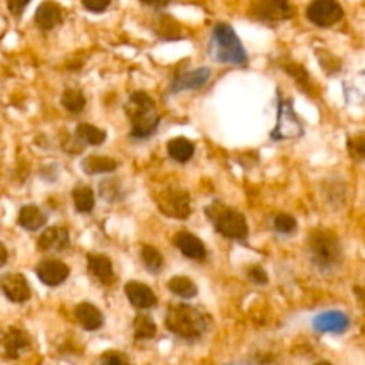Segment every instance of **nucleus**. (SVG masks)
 <instances>
[{"label":"nucleus","mask_w":365,"mask_h":365,"mask_svg":"<svg viewBox=\"0 0 365 365\" xmlns=\"http://www.w3.org/2000/svg\"><path fill=\"white\" fill-rule=\"evenodd\" d=\"M0 289L4 296L13 303H25L31 298V287L20 273H7L0 278Z\"/></svg>","instance_id":"9b49d317"},{"label":"nucleus","mask_w":365,"mask_h":365,"mask_svg":"<svg viewBox=\"0 0 365 365\" xmlns=\"http://www.w3.org/2000/svg\"><path fill=\"white\" fill-rule=\"evenodd\" d=\"M7 259H9V253H7V248L2 245V242H0V267L6 266Z\"/></svg>","instance_id":"58836bf2"},{"label":"nucleus","mask_w":365,"mask_h":365,"mask_svg":"<svg viewBox=\"0 0 365 365\" xmlns=\"http://www.w3.org/2000/svg\"><path fill=\"white\" fill-rule=\"evenodd\" d=\"M75 135H77L78 139H81L82 143H88V145H93V146H100L103 145V141L107 139V134L106 130H102V128L95 127V125H89V123H81L77 127V132H75Z\"/></svg>","instance_id":"a878e982"},{"label":"nucleus","mask_w":365,"mask_h":365,"mask_svg":"<svg viewBox=\"0 0 365 365\" xmlns=\"http://www.w3.org/2000/svg\"><path fill=\"white\" fill-rule=\"evenodd\" d=\"M36 274H38V278L45 285L56 287V285H61L63 282H66V278L70 277V267L64 262H61V260L48 259L38 264Z\"/></svg>","instance_id":"f8f14e48"},{"label":"nucleus","mask_w":365,"mask_h":365,"mask_svg":"<svg viewBox=\"0 0 365 365\" xmlns=\"http://www.w3.org/2000/svg\"><path fill=\"white\" fill-rule=\"evenodd\" d=\"M209 56L216 63L241 64L248 63V53L239 39L237 32L228 24H217L209 41Z\"/></svg>","instance_id":"7ed1b4c3"},{"label":"nucleus","mask_w":365,"mask_h":365,"mask_svg":"<svg viewBox=\"0 0 365 365\" xmlns=\"http://www.w3.org/2000/svg\"><path fill=\"white\" fill-rule=\"evenodd\" d=\"M118 168V163L110 157L106 155H89L82 160V170L88 175H98V173H110Z\"/></svg>","instance_id":"5701e85b"},{"label":"nucleus","mask_w":365,"mask_h":365,"mask_svg":"<svg viewBox=\"0 0 365 365\" xmlns=\"http://www.w3.org/2000/svg\"><path fill=\"white\" fill-rule=\"evenodd\" d=\"M349 328V317L341 310L323 312L314 319V330L319 334H344Z\"/></svg>","instance_id":"ddd939ff"},{"label":"nucleus","mask_w":365,"mask_h":365,"mask_svg":"<svg viewBox=\"0 0 365 365\" xmlns=\"http://www.w3.org/2000/svg\"><path fill=\"white\" fill-rule=\"evenodd\" d=\"M18 225L29 232L39 230V228L46 225V214L39 207L25 205L18 212Z\"/></svg>","instance_id":"412c9836"},{"label":"nucleus","mask_w":365,"mask_h":365,"mask_svg":"<svg viewBox=\"0 0 365 365\" xmlns=\"http://www.w3.org/2000/svg\"><path fill=\"white\" fill-rule=\"evenodd\" d=\"M168 155L177 163H187L195 155V145L187 138H175L168 143Z\"/></svg>","instance_id":"4be33fe9"},{"label":"nucleus","mask_w":365,"mask_h":365,"mask_svg":"<svg viewBox=\"0 0 365 365\" xmlns=\"http://www.w3.org/2000/svg\"><path fill=\"white\" fill-rule=\"evenodd\" d=\"M175 246L184 253L187 259L192 260H205L207 259V248L196 235L189 234V232H178L173 237Z\"/></svg>","instance_id":"a211bd4d"},{"label":"nucleus","mask_w":365,"mask_h":365,"mask_svg":"<svg viewBox=\"0 0 365 365\" xmlns=\"http://www.w3.org/2000/svg\"><path fill=\"white\" fill-rule=\"evenodd\" d=\"M98 365H128V359L120 351H106L100 356Z\"/></svg>","instance_id":"473e14b6"},{"label":"nucleus","mask_w":365,"mask_h":365,"mask_svg":"<svg viewBox=\"0 0 365 365\" xmlns=\"http://www.w3.org/2000/svg\"><path fill=\"white\" fill-rule=\"evenodd\" d=\"M303 135V125L298 120L292 107L291 100H280L278 103V118L277 127L271 132V139L274 141H284V139H298Z\"/></svg>","instance_id":"423d86ee"},{"label":"nucleus","mask_w":365,"mask_h":365,"mask_svg":"<svg viewBox=\"0 0 365 365\" xmlns=\"http://www.w3.org/2000/svg\"><path fill=\"white\" fill-rule=\"evenodd\" d=\"M6 2H7V9L11 11V14L20 16V14L25 11V7L31 4V0H6Z\"/></svg>","instance_id":"e433bc0d"},{"label":"nucleus","mask_w":365,"mask_h":365,"mask_svg":"<svg viewBox=\"0 0 365 365\" xmlns=\"http://www.w3.org/2000/svg\"><path fill=\"white\" fill-rule=\"evenodd\" d=\"M160 20H163V24H160V27L157 29V32H159L160 38H164V39L180 38L182 32H180V29H178V25L175 24L173 18L164 16V18H160Z\"/></svg>","instance_id":"7c9ffc66"},{"label":"nucleus","mask_w":365,"mask_h":365,"mask_svg":"<svg viewBox=\"0 0 365 365\" xmlns=\"http://www.w3.org/2000/svg\"><path fill=\"white\" fill-rule=\"evenodd\" d=\"M310 259L321 269H334L342 260V248L339 239L330 232L317 230L309 237Z\"/></svg>","instance_id":"39448f33"},{"label":"nucleus","mask_w":365,"mask_h":365,"mask_svg":"<svg viewBox=\"0 0 365 365\" xmlns=\"http://www.w3.org/2000/svg\"><path fill=\"white\" fill-rule=\"evenodd\" d=\"M141 4H145V6H150V7H157V9H160V7H166L168 4L171 2V0H139Z\"/></svg>","instance_id":"4c0bfd02"},{"label":"nucleus","mask_w":365,"mask_h":365,"mask_svg":"<svg viewBox=\"0 0 365 365\" xmlns=\"http://www.w3.org/2000/svg\"><path fill=\"white\" fill-rule=\"evenodd\" d=\"M168 289H170L175 296L184 299H191L198 294V287H196L195 282L187 277H173L168 282Z\"/></svg>","instance_id":"b1692460"},{"label":"nucleus","mask_w":365,"mask_h":365,"mask_svg":"<svg viewBox=\"0 0 365 365\" xmlns=\"http://www.w3.org/2000/svg\"><path fill=\"white\" fill-rule=\"evenodd\" d=\"M273 227H274V230L280 232V234L289 235V234H292V232H296V228H298V221H296V217L291 216V214L282 212L274 217Z\"/></svg>","instance_id":"c756f323"},{"label":"nucleus","mask_w":365,"mask_h":365,"mask_svg":"<svg viewBox=\"0 0 365 365\" xmlns=\"http://www.w3.org/2000/svg\"><path fill=\"white\" fill-rule=\"evenodd\" d=\"M348 150L353 159H365V135H355L349 138Z\"/></svg>","instance_id":"2f4dec72"},{"label":"nucleus","mask_w":365,"mask_h":365,"mask_svg":"<svg viewBox=\"0 0 365 365\" xmlns=\"http://www.w3.org/2000/svg\"><path fill=\"white\" fill-rule=\"evenodd\" d=\"M81 2L89 13H103L110 6V0H81Z\"/></svg>","instance_id":"72a5a7b5"},{"label":"nucleus","mask_w":365,"mask_h":365,"mask_svg":"<svg viewBox=\"0 0 365 365\" xmlns=\"http://www.w3.org/2000/svg\"><path fill=\"white\" fill-rule=\"evenodd\" d=\"M285 68H287L289 73L298 81V84H309V73H307V70H303V66H299V64H287Z\"/></svg>","instance_id":"c9c22d12"},{"label":"nucleus","mask_w":365,"mask_h":365,"mask_svg":"<svg viewBox=\"0 0 365 365\" xmlns=\"http://www.w3.org/2000/svg\"><path fill=\"white\" fill-rule=\"evenodd\" d=\"M210 78V70L209 68H198V70L185 71V73L177 75L171 82V93H180V91H189V89H200L207 84V81Z\"/></svg>","instance_id":"2eb2a0df"},{"label":"nucleus","mask_w":365,"mask_h":365,"mask_svg":"<svg viewBox=\"0 0 365 365\" xmlns=\"http://www.w3.org/2000/svg\"><path fill=\"white\" fill-rule=\"evenodd\" d=\"M75 317H77L78 324L88 331L98 330L103 324L102 312H100L95 305H91V303H81V305H77V309H75Z\"/></svg>","instance_id":"aec40b11"},{"label":"nucleus","mask_w":365,"mask_h":365,"mask_svg":"<svg viewBox=\"0 0 365 365\" xmlns=\"http://www.w3.org/2000/svg\"><path fill=\"white\" fill-rule=\"evenodd\" d=\"M34 21L43 31H52V29H56L63 21V7L57 2H53V0H45L36 9Z\"/></svg>","instance_id":"f3484780"},{"label":"nucleus","mask_w":365,"mask_h":365,"mask_svg":"<svg viewBox=\"0 0 365 365\" xmlns=\"http://www.w3.org/2000/svg\"><path fill=\"white\" fill-rule=\"evenodd\" d=\"M210 327V317L191 305H171L166 314V328L185 341H198Z\"/></svg>","instance_id":"f257e3e1"},{"label":"nucleus","mask_w":365,"mask_h":365,"mask_svg":"<svg viewBox=\"0 0 365 365\" xmlns=\"http://www.w3.org/2000/svg\"><path fill=\"white\" fill-rule=\"evenodd\" d=\"M250 14L260 24L277 25L292 16V6L289 0H257Z\"/></svg>","instance_id":"0eeeda50"},{"label":"nucleus","mask_w":365,"mask_h":365,"mask_svg":"<svg viewBox=\"0 0 365 365\" xmlns=\"http://www.w3.org/2000/svg\"><path fill=\"white\" fill-rule=\"evenodd\" d=\"M71 198H73V205L78 212L88 214L95 209V192L88 185H77L71 192Z\"/></svg>","instance_id":"393cba45"},{"label":"nucleus","mask_w":365,"mask_h":365,"mask_svg":"<svg viewBox=\"0 0 365 365\" xmlns=\"http://www.w3.org/2000/svg\"><path fill=\"white\" fill-rule=\"evenodd\" d=\"M125 113H127L128 120L132 123V138L146 139L157 132L160 116L155 109V102H153L148 93L135 91L128 98L127 106H125Z\"/></svg>","instance_id":"f03ea898"},{"label":"nucleus","mask_w":365,"mask_h":365,"mask_svg":"<svg viewBox=\"0 0 365 365\" xmlns=\"http://www.w3.org/2000/svg\"><path fill=\"white\" fill-rule=\"evenodd\" d=\"M88 267L89 273L96 278L98 282H102L103 285H109L114 278V269L113 262L107 255L102 253H91L88 255Z\"/></svg>","instance_id":"6ab92c4d"},{"label":"nucleus","mask_w":365,"mask_h":365,"mask_svg":"<svg viewBox=\"0 0 365 365\" xmlns=\"http://www.w3.org/2000/svg\"><path fill=\"white\" fill-rule=\"evenodd\" d=\"M125 294H127L128 302L139 310H148L157 305V296L148 285L141 284V282H128L125 285Z\"/></svg>","instance_id":"dca6fc26"},{"label":"nucleus","mask_w":365,"mask_h":365,"mask_svg":"<svg viewBox=\"0 0 365 365\" xmlns=\"http://www.w3.org/2000/svg\"><path fill=\"white\" fill-rule=\"evenodd\" d=\"M61 102H63L64 109L71 114L82 113V109L86 107V98L84 95H82V91H78V89H66V91L63 93Z\"/></svg>","instance_id":"cd10ccee"},{"label":"nucleus","mask_w":365,"mask_h":365,"mask_svg":"<svg viewBox=\"0 0 365 365\" xmlns=\"http://www.w3.org/2000/svg\"><path fill=\"white\" fill-rule=\"evenodd\" d=\"M248 278L250 282L257 285H266L267 284V273L260 266H252L248 269Z\"/></svg>","instance_id":"f704fd0d"},{"label":"nucleus","mask_w":365,"mask_h":365,"mask_svg":"<svg viewBox=\"0 0 365 365\" xmlns=\"http://www.w3.org/2000/svg\"><path fill=\"white\" fill-rule=\"evenodd\" d=\"M141 260H143V264H145V267L150 271V273H159L160 267L164 266L163 255H160L159 250L153 248V246H143V248H141Z\"/></svg>","instance_id":"c85d7f7f"},{"label":"nucleus","mask_w":365,"mask_h":365,"mask_svg":"<svg viewBox=\"0 0 365 365\" xmlns=\"http://www.w3.org/2000/svg\"><path fill=\"white\" fill-rule=\"evenodd\" d=\"M207 216L210 217L216 230L223 237L234 239V241H245L248 237V223H246V217L239 210L216 202L207 207Z\"/></svg>","instance_id":"20e7f679"},{"label":"nucleus","mask_w":365,"mask_h":365,"mask_svg":"<svg viewBox=\"0 0 365 365\" xmlns=\"http://www.w3.org/2000/svg\"><path fill=\"white\" fill-rule=\"evenodd\" d=\"M70 246V232L64 227H50L39 235L38 239V248L41 252L53 253V252H63Z\"/></svg>","instance_id":"4468645a"},{"label":"nucleus","mask_w":365,"mask_h":365,"mask_svg":"<svg viewBox=\"0 0 365 365\" xmlns=\"http://www.w3.org/2000/svg\"><path fill=\"white\" fill-rule=\"evenodd\" d=\"M230 365H235V364H230Z\"/></svg>","instance_id":"a19ab883"},{"label":"nucleus","mask_w":365,"mask_h":365,"mask_svg":"<svg viewBox=\"0 0 365 365\" xmlns=\"http://www.w3.org/2000/svg\"><path fill=\"white\" fill-rule=\"evenodd\" d=\"M344 16V9L337 0H312L307 7V18L317 27H331Z\"/></svg>","instance_id":"1a4fd4ad"},{"label":"nucleus","mask_w":365,"mask_h":365,"mask_svg":"<svg viewBox=\"0 0 365 365\" xmlns=\"http://www.w3.org/2000/svg\"><path fill=\"white\" fill-rule=\"evenodd\" d=\"M316 365H334V364H330V362H317Z\"/></svg>","instance_id":"ea45409f"},{"label":"nucleus","mask_w":365,"mask_h":365,"mask_svg":"<svg viewBox=\"0 0 365 365\" xmlns=\"http://www.w3.org/2000/svg\"><path fill=\"white\" fill-rule=\"evenodd\" d=\"M134 335L138 341H148L157 335V327L153 319L146 314H138L134 319Z\"/></svg>","instance_id":"bb28decb"},{"label":"nucleus","mask_w":365,"mask_h":365,"mask_svg":"<svg viewBox=\"0 0 365 365\" xmlns=\"http://www.w3.org/2000/svg\"><path fill=\"white\" fill-rule=\"evenodd\" d=\"M31 348V337L25 330L16 327H9L0 334V351L7 360H16L29 351Z\"/></svg>","instance_id":"9d476101"},{"label":"nucleus","mask_w":365,"mask_h":365,"mask_svg":"<svg viewBox=\"0 0 365 365\" xmlns=\"http://www.w3.org/2000/svg\"><path fill=\"white\" fill-rule=\"evenodd\" d=\"M160 212L166 216L175 217V220H185L191 216V200H189L187 191L180 187H168L157 198Z\"/></svg>","instance_id":"6e6552de"}]
</instances>
